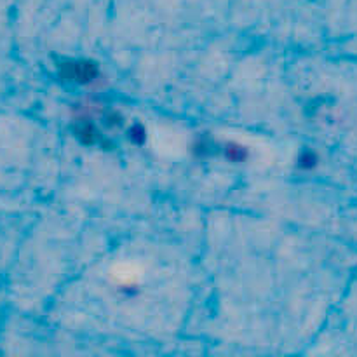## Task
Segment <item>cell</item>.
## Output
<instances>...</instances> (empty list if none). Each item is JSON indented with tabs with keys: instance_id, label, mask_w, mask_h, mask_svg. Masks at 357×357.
<instances>
[{
	"instance_id": "cell-1",
	"label": "cell",
	"mask_w": 357,
	"mask_h": 357,
	"mask_svg": "<svg viewBox=\"0 0 357 357\" xmlns=\"http://www.w3.org/2000/svg\"><path fill=\"white\" fill-rule=\"evenodd\" d=\"M63 75L70 80H77V82H91L98 75V68L93 63L86 61L66 63Z\"/></svg>"
}]
</instances>
